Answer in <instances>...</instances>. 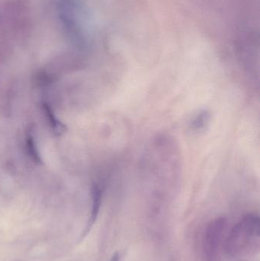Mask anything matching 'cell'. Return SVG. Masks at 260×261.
Segmentation results:
<instances>
[{"label":"cell","instance_id":"6da1fadb","mask_svg":"<svg viewBox=\"0 0 260 261\" xmlns=\"http://www.w3.org/2000/svg\"><path fill=\"white\" fill-rule=\"evenodd\" d=\"M259 219L256 215L243 218L226 237L224 250L232 257L247 254L259 247Z\"/></svg>","mask_w":260,"mask_h":261},{"label":"cell","instance_id":"5b68a950","mask_svg":"<svg viewBox=\"0 0 260 261\" xmlns=\"http://www.w3.org/2000/svg\"><path fill=\"white\" fill-rule=\"evenodd\" d=\"M210 119L211 115L209 112L206 110L200 112L191 122V130L193 132H201L204 130L209 125Z\"/></svg>","mask_w":260,"mask_h":261},{"label":"cell","instance_id":"3957f363","mask_svg":"<svg viewBox=\"0 0 260 261\" xmlns=\"http://www.w3.org/2000/svg\"><path fill=\"white\" fill-rule=\"evenodd\" d=\"M43 110H44L46 118L48 121V123L50 124V127H51L55 135H58V136L63 135L66 132L67 128L55 116L51 107L47 103H44L43 104Z\"/></svg>","mask_w":260,"mask_h":261},{"label":"cell","instance_id":"52a82bcc","mask_svg":"<svg viewBox=\"0 0 260 261\" xmlns=\"http://www.w3.org/2000/svg\"><path fill=\"white\" fill-rule=\"evenodd\" d=\"M120 260V257H119V255L118 254H114V256H113L112 258H111V261H119Z\"/></svg>","mask_w":260,"mask_h":261},{"label":"cell","instance_id":"8992f818","mask_svg":"<svg viewBox=\"0 0 260 261\" xmlns=\"http://www.w3.org/2000/svg\"><path fill=\"white\" fill-rule=\"evenodd\" d=\"M26 144H27V152L32 159L37 164H41V156L38 153L35 140L32 135H27V138H26Z\"/></svg>","mask_w":260,"mask_h":261},{"label":"cell","instance_id":"7a4b0ae2","mask_svg":"<svg viewBox=\"0 0 260 261\" xmlns=\"http://www.w3.org/2000/svg\"><path fill=\"white\" fill-rule=\"evenodd\" d=\"M227 222L224 218L214 219L206 227L203 239V253L206 261H216L224 249Z\"/></svg>","mask_w":260,"mask_h":261},{"label":"cell","instance_id":"277c9868","mask_svg":"<svg viewBox=\"0 0 260 261\" xmlns=\"http://www.w3.org/2000/svg\"><path fill=\"white\" fill-rule=\"evenodd\" d=\"M92 200H93V205H92L91 216H90L89 226H92L96 220L100 210L101 202H102V191L96 184L92 188Z\"/></svg>","mask_w":260,"mask_h":261}]
</instances>
